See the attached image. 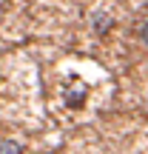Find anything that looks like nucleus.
Masks as SVG:
<instances>
[{"instance_id":"1","label":"nucleus","mask_w":148,"mask_h":154,"mask_svg":"<svg viewBox=\"0 0 148 154\" xmlns=\"http://www.w3.org/2000/svg\"><path fill=\"white\" fill-rule=\"evenodd\" d=\"M83 94H86V86H83V83H74V88L66 94V100H68L71 106H80V103H83Z\"/></svg>"},{"instance_id":"2","label":"nucleus","mask_w":148,"mask_h":154,"mask_svg":"<svg viewBox=\"0 0 148 154\" xmlns=\"http://www.w3.org/2000/svg\"><path fill=\"white\" fill-rule=\"evenodd\" d=\"M0 154H23V149L14 140H0Z\"/></svg>"},{"instance_id":"3","label":"nucleus","mask_w":148,"mask_h":154,"mask_svg":"<svg viewBox=\"0 0 148 154\" xmlns=\"http://www.w3.org/2000/svg\"><path fill=\"white\" fill-rule=\"evenodd\" d=\"M108 17H105V14H97V17H94V26H97V32H105V29H108Z\"/></svg>"},{"instance_id":"4","label":"nucleus","mask_w":148,"mask_h":154,"mask_svg":"<svg viewBox=\"0 0 148 154\" xmlns=\"http://www.w3.org/2000/svg\"><path fill=\"white\" fill-rule=\"evenodd\" d=\"M143 43L148 46V20H145V26H143Z\"/></svg>"},{"instance_id":"5","label":"nucleus","mask_w":148,"mask_h":154,"mask_svg":"<svg viewBox=\"0 0 148 154\" xmlns=\"http://www.w3.org/2000/svg\"><path fill=\"white\" fill-rule=\"evenodd\" d=\"M0 14H3V0H0Z\"/></svg>"}]
</instances>
